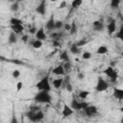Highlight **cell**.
<instances>
[{"instance_id":"1","label":"cell","mask_w":123,"mask_h":123,"mask_svg":"<svg viewBox=\"0 0 123 123\" xmlns=\"http://www.w3.org/2000/svg\"><path fill=\"white\" fill-rule=\"evenodd\" d=\"M26 116L32 122H40L44 118V113L37 107H30V111L26 113Z\"/></svg>"},{"instance_id":"2","label":"cell","mask_w":123,"mask_h":123,"mask_svg":"<svg viewBox=\"0 0 123 123\" xmlns=\"http://www.w3.org/2000/svg\"><path fill=\"white\" fill-rule=\"evenodd\" d=\"M34 101L38 104H49L52 102V96L49 91H38L34 96Z\"/></svg>"},{"instance_id":"3","label":"cell","mask_w":123,"mask_h":123,"mask_svg":"<svg viewBox=\"0 0 123 123\" xmlns=\"http://www.w3.org/2000/svg\"><path fill=\"white\" fill-rule=\"evenodd\" d=\"M36 87L38 89V91H49L51 90V85H50V81H49V75H46L44 77H42L37 84H36Z\"/></svg>"},{"instance_id":"4","label":"cell","mask_w":123,"mask_h":123,"mask_svg":"<svg viewBox=\"0 0 123 123\" xmlns=\"http://www.w3.org/2000/svg\"><path fill=\"white\" fill-rule=\"evenodd\" d=\"M87 106H88L87 103H86L85 101L79 102L76 98H73L72 101H71V104H70V108H71L73 111H81V110L84 111Z\"/></svg>"},{"instance_id":"5","label":"cell","mask_w":123,"mask_h":123,"mask_svg":"<svg viewBox=\"0 0 123 123\" xmlns=\"http://www.w3.org/2000/svg\"><path fill=\"white\" fill-rule=\"evenodd\" d=\"M108 88H109L108 83L102 77H98L97 83H96V86H95V90L97 92H103V91H106Z\"/></svg>"},{"instance_id":"6","label":"cell","mask_w":123,"mask_h":123,"mask_svg":"<svg viewBox=\"0 0 123 123\" xmlns=\"http://www.w3.org/2000/svg\"><path fill=\"white\" fill-rule=\"evenodd\" d=\"M74 111H73V110L70 108L69 105H67V104L64 103L63 106H62V118H67V117L71 116V115L74 113Z\"/></svg>"},{"instance_id":"7","label":"cell","mask_w":123,"mask_h":123,"mask_svg":"<svg viewBox=\"0 0 123 123\" xmlns=\"http://www.w3.org/2000/svg\"><path fill=\"white\" fill-rule=\"evenodd\" d=\"M84 111H85V113H86V115L87 116V117H91V116H94L95 114H97V112H98V110H97V108L95 107V106H87L85 110H84Z\"/></svg>"},{"instance_id":"8","label":"cell","mask_w":123,"mask_h":123,"mask_svg":"<svg viewBox=\"0 0 123 123\" xmlns=\"http://www.w3.org/2000/svg\"><path fill=\"white\" fill-rule=\"evenodd\" d=\"M36 12L40 14V15H44L46 13V1L42 0L36 8Z\"/></svg>"},{"instance_id":"9","label":"cell","mask_w":123,"mask_h":123,"mask_svg":"<svg viewBox=\"0 0 123 123\" xmlns=\"http://www.w3.org/2000/svg\"><path fill=\"white\" fill-rule=\"evenodd\" d=\"M107 30H108L109 35H111V36L116 32V20L115 19H111L110 22H108Z\"/></svg>"},{"instance_id":"10","label":"cell","mask_w":123,"mask_h":123,"mask_svg":"<svg viewBox=\"0 0 123 123\" xmlns=\"http://www.w3.org/2000/svg\"><path fill=\"white\" fill-rule=\"evenodd\" d=\"M35 38L37 39V40H40V41H43L46 39V34L44 32V28L43 27H40L37 29V33L35 34Z\"/></svg>"},{"instance_id":"11","label":"cell","mask_w":123,"mask_h":123,"mask_svg":"<svg viewBox=\"0 0 123 123\" xmlns=\"http://www.w3.org/2000/svg\"><path fill=\"white\" fill-rule=\"evenodd\" d=\"M55 19H54V16H53V14L50 16V18L46 21V23H45V25H44V28L46 29V30H48V31H53V30H55Z\"/></svg>"},{"instance_id":"12","label":"cell","mask_w":123,"mask_h":123,"mask_svg":"<svg viewBox=\"0 0 123 123\" xmlns=\"http://www.w3.org/2000/svg\"><path fill=\"white\" fill-rule=\"evenodd\" d=\"M92 26H93V30L96 32H102L105 28V25L102 21L100 20H95L92 22Z\"/></svg>"},{"instance_id":"13","label":"cell","mask_w":123,"mask_h":123,"mask_svg":"<svg viewBox=\"0 0 123 123\" xmlns=\"http://www.w3.org/2000/svg\"><path fill=\"white\" fill-rule=\"evenodd\" d=\"M52 73L55 75H58V76H63L65 74V70H64L62 64H60L52 69Z\"/></svg>"},{"instance_id":"14","label":"cell","mask_w":123,"mask_h":123,"mask_svg":"<svg viewBox=\"0 0 123 123\" xmlns=\"http://www.w3.org/2000/svg\"><path fill=\"white\" fill-rule=\"evenodd\" d=\"M112 96L114 98L118 99V100H122L123 99V89L114 87L113 88V92H112Z\"/></svg>"},{"instance_id":"15","label":"cell","mask_w":123,"mask_h":123,"mask_svg":"<svg viewBox=\"0 0 123 123\" xmlns=\"http://www.w3.org/2000/svg\"><path fill=\"white\" fill-rule=\"evenodd\" d=\"M11 29L13 33H15L17 36L22 34L23 31H24V26L23 25H12L11 26Z\"/></svg>"},{"instance_id":"16","label":"cell","mask_w":123,"mask_h":123,"mask_svg":"<svg viewBox=\"0 0 123 123\" xmlns=\"http://www.w3.org/2000/svg\"><path fill=\"white\" fill-rule=\"evenodd\" d=\"M17 40H18V36H17L15 33H13L12 31H11V32H10V34H9L8 42H9V43H11V44H13V43H16V42H17Z\"/></svg>"},{"instance_id":"17","label":"cell","mask_w":123,"mask_h":123,"mask_svg":"<svg viewBox=\"0 0 123 123\" xmlns=\"http://www.w3.org/2000/svg\"><path fill=\"white\" fill-rule=\"evenodd\" d=\"M62 78H57V79H54L53 81H52V85H53V86L55 87V88H57V89H59V88H61V86H62Z\"/></svg>"},{"instance_id":"18","label":"cell","mask_w":123,"mask_h":123,"mask_svg":"<svg viewBox=\"0 0 123 123\" xmlns=\"http://www.w3.org/2000/svg\"><path fill=\"white\" fill-rule=\"evenodd\" d=\"M108 52H109V49H108V47L106 45H101L96 50V54H98V55H105Z\"/></svg>"},{"instance_id":"19","label":"cell","mask_w":123,"mask_h":123,"mask_svg":"<svg viewBox=\"0 0 123 123\" xmlns=\"http://www.w3.org/2000/svg\"><path fill=\"white\" fill-rule=\"evenodd\" d=\"M60 60L65 62H70V58H69V55L67 53V51H62L60 53Z\"/></svg>"},{"instance_id":"20","label":"cell","mask_w":123,"mask_h":123,"mask_svg":"<svg viewBox=\"0 0 123 123\" xmlns=\"http://www.w3.org/2000/svg\"><path fill=\"white\" fill-rule=\"evenodd\" d=\"M22 23H23L22 20L20 18L15 17V16H12L10 18V24H11V26L12 25H22Z\"/></svg>"},{"instance_id":"21","label":"cell","mask_w":123,"mask_h":123,"mask_svg":"<svg viewBox=\"0 0 123 123\" xmlns=\"http://www.w3.org/2000/svg\"><path fill=\"white\" fill-rule=\"evenodd\" d=\"M78 31V26L76 24V21L73 20L71 23H70V30H69V34L70 35H75Z\"/></svg>"},{"instance_id":"22","label":"cell","mask_w":123,"mask_h":123,"mask_svg":"<svg viewBox=\"0 0 123 123\" xmlns=\"http://www.w3.org/2000/svg\"><path fill=\"white\" fill-rule=\"evenodd\" d=\"M30 44H31L32 47L35 48V49H39V48L42 47V41L37 40V39H34V40L30 41Z\"/></svg>"},{"instance_id":"23","label":"cell","mask_w":123,"mask_h":123,"mask_svg":"<svg viewBox=\"0 0 123 123\" xmlns=\"http://www.w3.org/2000/svg\"><path fill=\"white\" fill-rule=\"evenodd\" d=\"M103 72H104L105 75H107V76L110 78V77H111V75L113 74V72H114V68L111 67V66H108Z\"/></svg>"},{"instance_id":"24","label":"cell","mask_w":123,"mask_h":123,"mask_svg":"<svg viewBox=\"0 0 123 123\" xmlns=\"http://www.w3.org/2000/svg\"><path fill=\"white\" fill-rule=\"evenodd\" d=\"M69 51L72 53V54H75V55H77V54H79L80 53V48L75 44V43H73L71 46H70V48H69Z\"/></svg>"},{"instance_id":"25","label":"cell","mask_w":123,"mask_h":123,"mask_svg":"<svg viewBox=\"0 0 123 123\" xmlns=\"http://www.w3.org/2000/svg\"><path fill=\"white\" fill-rule=\"evenodd\" d=\"M89 91H87V90H81L80 92H79V98L80 99H82V100H86V98H87V96L89 95Z\"/></svg>"},{"instance_id":"26","label":"cell","mask_w":123,"mask_h":123,"mask_svg":"<svg viewBox=\"0 0 123 123\" xmlns=\"http://www.w3.org/2000/svg\"><path fill=\"white\" fill-rule=\"evenodd\" d=\"M82 3H83L82 0H73L71 2V8L72 9H77L82 5Z\"/></svg>"},{"instance_id":"27","label":"cell","mask_w":123,"mask_h":123,"mask_svg":"<svg viewBox=\"0 0 123 123\" xmlns=\"http://www.w3.org/2000/svg\"><path fill=\"white\" fill-rule=\"evenodd\" d=\"M10 10L12 11V12H17L18 10H19V3L16 1V2H12V4L11 5V7H10Z\"/></svg>"},{"instance_id":"28","label":"cell","mask_w":123,"mask_h":123,"mask_svg":"<svg viewBox=\"0 0 123 123\" xmlns=\"http://www.w3.org/2000/svg\"><path fill=\"white\" fill-rule=\"evenodd\" d=\"M70 83V77L69 76H65L63 79H62V89H64L65 88V86H66V85H68Z\"/></svg>"},{"instance_id":"29","label":"cell","mask_w":123,"mask_h":123,"mask_svg":"<svg viewBox=\"0 0 123 123\" xmlns=\"http://www.w3.org/2000/svg\"><path fill=\"white\" fill-rule=\"evenodd\" d=\"M62 28H63V22L61 20L55 21V30H61Z\"/></svg>"},{"instance_id":"30","label":"cell","mask_w":123,"mask_h":123,"mask_svg":"<svg viewBox=\"0 0 123 123\" xmlns=\"http://www.w3.org/2000/svg\"><path fill=\"white\" fill-rule=\"evenodd\" d=\"M119 4H120V0H111V3H110V5H111V7L112 9L118 8Z\"/></svg>"},{"instance_id":"31","label":"cell","mask_w":123,"mask_h":123,"mask_svg":"<svg viewBox=\"0 0 123 123\" xmlns=\"http://www.w3.org/2000/svg\"><path fill=\"white\" fill-rule=\"evenodd\" d=\"M10 123H19L16 115H15V112H14V110H12V117H11V120H10Z\"/></svg>"},{"instance_id":"32","label":"cell","mask_w":123,"mask_h":123,"mask_svg":"<svg viewBox=\"0 0 123 123\" xmlns=\"http://www.w3.org/2000/svg\"><path fill=\"white\" fill-rule=\"evenodd\" d=\"M91 56H92V54H91L90 52L85 51V52L82 54V59H84V60H89V59L91 58Z\"/></svg>"},{"instance_id":"33","label":"cell","mask_w":123,"mask_h":123,"mask_svg":"<svg viewBox=\"0 0 123 123\" xmlns=\"http://www.w3.org/2000/svg\"><path fill=\"white\" fill-rule=\"evenodd\" d=\"M117 78H118V73H117L116 70H114V72H113V74L111 75V77H110L111 82V83H115L116 80H117Z\"/></svg>"},{"instance_id":"34","label":"cell","mask_w":123,"mask_h":123,"mask_svg":"<svg viewBox=\"0 0 123 123\" xmlns=\"http://www.w3.org/2000/svg\"><path fill=\"white\" fill-rule=\"evenodd\" d=\"M86 43H87V41H86V40L85 38H83V39H80L79 41H77V42H76L75 44H76V45H77V46H78V47L80 48L81 46H84V45H86Z\"/></svg>"},{"instance_id":"35","label":"cell","mask_w":123,"mask_h":123,"mask_svg":"<svg viewBox=\"0 0 123 123\" xmlns=\"http://www.w3.org/2000/svg\"><path fill=\"white\" fill-rule=\"evenodd\" d=\"M122 32H123L122 28H120V30H119V31H116V32H115V38L123 39V37H122Z\"/></svg>"},{"instance_id":"36","label":"cell","mask_w":123,"mask_h":123,"mask_svg":"<svg viewBox=\"0 0 123 123\" xmlns=\"http://www.w3.org/2000/svg\"><path fill=\"white\" fill-rule=\"evenodd\" d=\"M12 78H14V79L19 78V76H20V71L17 70V69H14V70L12 71Z\"/></svg>"},{"instance_id":"37","label":"cell","mask_w":123,"mask_h":123,"mask_svg":"<svg viewBox=\"0 0 123 123\" xmlns=\"http://www.w3.org/2000/svg\"><path fill=\"white\" fill-rule=\"evenodd\" d=\"M15 86H16V91H17V92H19V91L23 88V82H21V81L17 82V83H16V85H15Z\"/></svg>"},{"instance_id":"38","label":"cell","mask_w":123,"mask_h":123,"mask_svg":"<svg viewBox=\"0 0 123 123\" xmlns=\"http://www.w3.org/2000/svg\"><path fill=\"white\" fill-rule=\"evenodd\" d=\"M37 29L36 26H33V27H31V28L29 29V33H30L31 35H35V34L37 33Z\"/></svg>"},{"instance_id":"39","label":"cell","mask_w":123,"mask_h":123,"mask_svg":"<svg viewBox=\"0 0 123 123\" xmlns=\"http://www.w3.org/2000/svg\"><path fill=\"white\" fill-rule=\"evenodd\" d=\"M62 66H63L64 70H70V69H71V63H70V62H65V63H64Z\"/></svg>"},{"instance_id":"40","label":"cell","mask_w":123,"mask_h":123,"mask_svg":"<svg viewBox=\"0 0 123 123\" xmlns=\"http://www.w3.org/2000/svg\"><path fill=\"white\" fill-rule=\"evenodd\" d=\"M21 40H22L23 42H25V43H27V42H28V40H29V36H28L27 34H25V35H23V36L21 37Z\"/></svg>"},{"instance_id":"41","label":"cell","mask_w":123,"mask_h":123,"mask_svg":"<svg viewBox=\"0 0 123 123\" xmlns=\"http://www.w3.org/2000/svg\"><path fill=\"white\" fill-rule=\"evenodd\" d=\"M65 90H67L68 92H72L73 91V86H72V85L69 83L68 85H66V86H65V88H64Z\"/></svg>"},{"instance_id":"42","label":"cell","mask_w":123,"mask_h":123,"mask_svg":"<svg viewBox=\"0 0 123 123\" xmlns=\"http://www.w3.org/2000/svg\"><path fill=\"white\" fill-rule=\"evenodd\" d=\"M66 5H67V3H66V1H62V2L60 3V5H59V7H58V9H64V8L66 7Z\"/></svg>"},{"instance_id":"43","label":"cell","mask_w":123,"mask_h":123,"mask_svg":"<svg viewBox=\"0 0 123 123\" xmlns=\"http://www.w3.org/2000/svg\"><path fill=\"white\" fill-rule=\"evenodd\" d=\"M63 29L66 32H69V30H70V24L69 23H63Z\"/></svg>"},{"instance_id":"44","label":"cell","mask_w":123,"mask_h":123,"mask_svg":"<svg viewBox=\"0 0 123 123\" xmlns=\"http://www.w3.org/2000/svg\"><path fill=\"white\" fill-rule=\"evenodd\" d=\"M77 78H78L79 80H84V79H85V74H84L83 72H79V73L77 74Z\"/></svg>"},{"instance_id":"45","label":"cell","mask_w":123,"mask_h":123,"mask_svg":"<svg viewBox=\"0 0 123 123\" xmlns=\"http://www.w3.org/2000/svg\"><path fill=\"white\" fill-rule=\"evenodd\" d=\"M53 45L54 46H60V42L58 40H53Z\"/></svg>"},{"instance_id":"46","label":"cell","mask_w":123,"mask_h":123,"mask_svg":"<svg viewBox=\"0 0 123 123\" xmlns=\"http://www.w3.org/2000/svg\"><path fill=\"white\" fill-rule=\"evenodd\" d=\"M21 123H24V122H23V118H22V122H21Z\"/></svg>"},{"instance_id":"47","label":"cell","mask_w":123,"mask_h":123,"mask_svg":"<svg viewBox=\"0 0 123 123\" xmlns=\"http://www.w3.org/2000/svg\"><path fill=\"white\" fill-rule=\"evenodd\" d=\"M0 94H1V92H0Z\"/></svg>"}]
</instances>
